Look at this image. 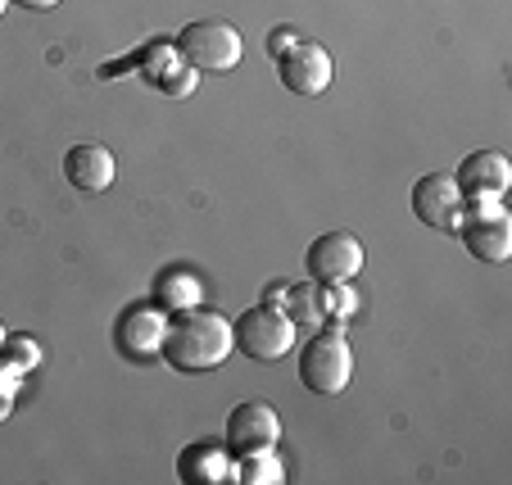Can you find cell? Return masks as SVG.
<instances>
[{"label":"cell","instance_id":"5b68a950","mask_svg":"<svg viewBox=\"0 0 512 485\" xmlns=\"http://www.w3.org/2000/svg\"><path fill=\"white\" fill-rule=\"evenodd\" d=\"M164 331H168V309H159L150 300L127 304L123 318L114 322V350L127 363H155L159 350H164Z\"/></svg>","mask_w":512,"mask_h":485},{"label":"cell","instance_id":"6da1fadb","mask_svg":"<svg viewBox=\"0 0 512 485\" xmlns=\"http://www.w3.org/2000/svg\"><path fill=\"white\" fill-rule=\"evenodd\" d=\"M232 350H236L232 322H227L223 313L200 309V304L182 309V313H168L159 359L173 372H213V368H223Z\"/></svg>","mask_w":512,"mask_h":485},{"label":"cell","instance_id":"ac0fdd59","mask_svg":"<svg viewBox=\"0 0 512 485\" xmlns=\"http://www.w3.org/2000/svg\"><path fill=\"white\" fill-rule=\"evenodd\" d=\"M0 359L10 363V368L28 372V368H37V363H41V350L32 345L28 336H5V345H0Z\"/></svg>","mask_w":512,"mask_h":485},{"label":"cell","instance_id":"ba28073f","mask_svg":"<svg viewBox=\"0 0 512 485\" xmlns=\"http://www.w3.org/2000/svg\"><path fill=\"white\" fill-rule=\"evenodd\" d=\"M277 78L286 91H295V96H322V91L331 87V78H336V59H331L327 46H318V41H300L295 50H286V55L277 59Z\"/></svg>","mask_w":512,"mask_h":485},{"label":"cell","instance_id":"52a82bcc","mask_svg":"<svg viewBox=\"0 0 512 485\" xmlns=\"http://www.w3.org/2000/svg\"><path fill=\"white\" fill-rule=\"evenodd\" d=\"M304 268H309L313 286H331V282H354L363 272V241L354 232H327L309 245L304 254Z\"/></svg>","mask_w":512,"mask_h":485},{"label":"cell","instance_id":"ffe728a7","mask_svg":"<svg viewBox=\"0 0 512 485\" xmlns=\"http://www.w3.org/2000/svg\"><path fill=\"white\" fill-rule=\"evenodd\" d=\"M14 386H19V368L0 363V422L14 413Z\"/></svg>","mask_w":512,"mask_h":485},{"label":"cell","instance_id":"603a6c76","mask_svg":"<svg viewBox=\"0 0 512 485\" xmlns=\"http://www.w3.org/2000/svg\"><path fill=\"white\" fill-rule=\"evenodd\" d=\"M5 5H10V0H0V14H5Z\"/></svg>","mask_w":512,"mask_h":485},{"label":"cell","instance_id":"8fae6325","mask_svg":"<svg viewBox=\"0 0 512 485\" xmlns=\"http://www.w3.org/2000/svg\"><path fill=\"white\" fill-rule=\"evenodd\" d=\"M64 177L78 191L96 195V191H109L118 177V164H114V150L109 146H96V141H82V146H73L64 155Z\"/></svg>","mask_w":512,"mask_h":485},{"label":"cell","instance_id":"7c38bea8","mask_svg":"<svg viewBox=\"0 0 512 485\" xmlns=\"http://www.w3.org/2000/svg\"><path fill=\"white\" fill-rule=\"evenodd\" d=\"M177 476L186 485H227L236 481V454L227 445H186L177 454Z\"/></svg>","mask_w":512,"mask_h":485},{"label":"cell","instance_id":"5bb4252c","mask_svg":"<svg viewBox=\"0 0 512 485\" xmlns=\"http://www.w3.org/2000/svg\"><path fill=\"white\" fill-rule=\"evenodd\" d=\"M204 300V286L195 272L186 268H168L159 272V286H155V304L168 313H182V309H195V304Z\"/></svg>","mask_w":512,"mask_h":485},{"label":"cell","instance_id":"9a60e30c","mask_svg":"<svg viewBox=\"0 0 512 485\" xmlns=\"http://www.w3.org/2000/svg\"><path fill=\"white\" fill-rule=\"evenodd\" d=\"M236 481H241V485H281V481H286V463L277 458V449L241 454V458H236Z\"/></svg>","mask_w":512,"mask_h":485},{"label":"cell","instance_id":"30bf717a","mask_svg":"<svg viewBox=\"0 0 512 485\" xmlns=\"http://www.w3.org/2000/svg\"><path fill=\"white\" fill-rule=\"evenodd\" d=\"M458 236H463V245L476 254L481 263H508L512 259V223L508 214H467L458 218Z\"/></svg>","mask_w":512,"mask_h":485},{"label":"cell","instance_id":"d6986e66","mask_svg":"<svg viewBox=\"0 0 512 485\" xmlns=\"http://www.w3.org/2000/svg\"><path fill=\"white\" fill-rule=\"evenodd\" d=\"M159 91H164V96H191L195 87H200V73H195L191 64H173L168 68V73H159Z\"/></svg>","mask_w":512,"mask_h":485},{"label":"cell","instance_id":"7a4b0ae2","mask_svg":"<svg viewBox=\"0 0 512 485\" xmlns=\"http://www.w3.org/2000/svg\"><path fill=\"white\" fill-rule=\"evenodd\" d=\"M177 59L191 64L195 73H232L236 64L245 59V41L232 23L223 19H200V23H186L173 41Z\"/></svg>","mask_w":512,"mask_h":485},{"label":"cell","instance_id":"44dd1931","mask_svg":"<svg viewBox=\"0 0 512 485\" xmlns=\"http://www.w3.org/2000/svg\"><path fill=\"white\" fill-rule=\"evenodd\" d=\"M300 32H295V28H272V37H268V55L272 59H281V55H286V50H295V46H300Z\"/></svg>","mask_w":512,"mask_h":485},{"label":"cell","instance_id":"e0dca14e","mask_svg":"<svg viewBox=\"0 0 512 485\" xmlns=\"http://www.w3.org/2000/svg\"><path fill=\"white\" fill-rule=\"evenodd\" d=\"M286 313L295 327H322V304H318V286L300 282V286H290L286 291Z\"/></svg>","mask_w":512,"mask_h":485},{"label":"cell","instance_id":"7402d4cb","mask_svg":"<svg viewBox=\"0 0 512 485\" xmlns=\"http://www.w3.org/2000/svg\"><path fill=\"white\" fill-rule=\"evenodd\" d=\"M14 5H23V10H55L59 0H14Z\"/></svg>","mask_w":512,"mask_h":485},{"label":"cell","instance_id":"4fadbf2b","mask_svg":"<svg viewBox=\"0 0 512 485\" xmlns=\"http://www.w3.org/2000/svg\"><path fill=\"white\" fill-rule=\"evenodd\" d=\"M454 182L463 195H503L512 182V164L499 150H476V155H467L463 164H458Z\"/></svg>","mask_w":512,"mask_h":485},{"label":"cell","instance_id":"277c9868","mask_svg":"<svg viewBox=\"0 0 512 485\" xmlns=\"http://www.w3.org/2000/svg\"><path fill=\"white\" fill-rule=\"evenodd\" d=\"M232 340L245 359L281 363L290 350H295V322H290L281 309H272V304H259V309H245L241 318L232 322Z\"/></svg>","mask_w":512,"mask_h":485},{"label":"cell","instance_id":"8992f818","mask_svg":"<svg viewBox=\"0 0 512 485\" xmlns=\"http://www.w3.org/2000/svg\"><path fill=\"white\" fill-rule=\"evenodd\" d=\"M281 440V418L277 408L263 404V399H245L227 413V427H223V445L232 449L236 458L241 454H259V449H277Z\"/></svg>","mask_w":512,"mask_h":485},{"label":"cell","instance_id":"3957f363","mask_svg":"<svg viewBox=\"0 0 512 485\" xmlns=\"http://www.w3.org/2000/svg\"><path fill=\"white\" fill-rule=\"evenodd\" d=\"M349 377H354V350H349L345 331L327 327V331H318L309 345H300V381H304V390L331 399V395H340V390L349 386Z\"/></svg>","mask_w":512,"mask_h":485},{"label":"cell","instance_id":"cb8c5ba5","mask_svg":"<svg viewBox=\"0 0 512 485\" xmlns=\"http://www.w3.org/2000/svg\"><path fill=\"white\" fill-rule=\"evenodd\" d=\"M0 345H5V327H0Z\"/></svg>","mask_w":512,"mask_h":485},{"label":"cell","instance_id":"9c48e42d","mask_svg":"<svg viewBox=\"0 0 512 485\" xmlns=\"http://www.w3.org/2000/svg\"><path fill=\"white\" fill-rule=\"evenodd\" d=\"M413 214L426 227H458L463 218V191H458L454 173H426L413 186Z\"/></svg>","mask_w":512,"mask_h":485},{"label":"cell","instance_id":"2e32d148","mask_svg":"<svg viewBox=\"0 0 512 485\" xmlns=\"http://www.w3.org/2000/svg\"><path fill=\"white\" fill-rule=\"evenodd\" d=\"M318 304H322V327L345 331V318H354L358 309V291L349 282H331L318 291Z\"/></svg>","mask_w":512,"mask_h":485}]
</instances>
